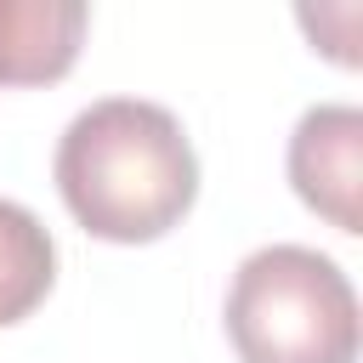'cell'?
I'll return each instance as SVG.
<instances>
[{"instance_id": "5", "label": "cell", "mask_w": 363, "mask_h": 363, "mask_svg": "<svg viewBox=\"0 0 363 363\" xmlns=\"http://www.w3.org/2000/svg\"><path fill=\"white\" fill-rule=\"evenodd\" d=\"M57 284V244L45 233V221L17 204L0 199V329L23 323Z\"/></svg>"}, {"instance_id": "2", "label": "cell", "mask_w": 363, "mask_h": 363, "mask_svg": "<svg viewBox=\"0 0 363 363\" xmlns=\"http://www.w3.org/2000/svg\"><path fill=\"white\" fill-rule=\"evenodd\" d=\"M238 363H357L352 278L306 244H267L238 261L227 289Z\"/></svg>"}, {"instance_id": "4", "label": "cell", "mask_w": 363, "mask_h": 363, "mask_svg": "<svg viewBox=\"0 0 363 363\" xmlns=\"http://www.w3.org/2000/svg\"><path fill=\"white\" fill-rule=\"evenodd\" d=\"M91 11L79 0H0V85H51L74 68Z\"/></svg>"}, {"instance_id": "3", "label": "cell", "mask_w": 363, "mask_h": 363, "mask_svg": "<svg viewBox=\"0 0 363 363\" xmlns=\"http://www.w3.org/2000/svg\"><path fill=\"white\" fill-rule=\"evenodd\" d=\"M289 182L306 210L357 233V187H363V113L352 102L306 108L289 136Z\"/></svg>"}, {"instance_id": "1", "label": "cell", "mask_w": 363, "mask_h": 363, "mask_svg": "<svg viewBox=\"0 0 363 363\" xmlns=\"http://www.w3.org/2000/svg\"><path fill=\"white\" fill-rule=\"evenodd\" d=\"M68 216L108 244L164 238L199 199V159L182 119L142 96L79 108L51 159Z\"/></svg>"}]
</instances>
